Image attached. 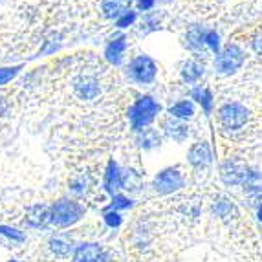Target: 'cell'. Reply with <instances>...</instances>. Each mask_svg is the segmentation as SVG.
Wrapping results in <instances>:
<instances>
[{
  "mask_svg": "<svg viewBox=\"0 0 262 262\" xmlns=\"http://www.w3.org/2000/svg\"><path fill=\"white\" fill-rule=\"evenodd\" d=\"M249 167H246L244 163L235 162V160H229L222 165L220 169V176H222L224 184L227 185H242L244 184V178L248 174Z\"/></svg>",
  "mask_w": 262,
  "mask_h": 262,
  "instance_id": "7",
  "label": "cell"
},
{
  "mask_svg": "<svg viewBox=\"0 0 262 262\" xmlns=\"http://www.w3.org/2000/svg\"><path fill=\"white\" fill-rule=\"evenodd\" d=\"M134 20H136V13H134V11H128V13H125L123 17L118 18V26L119 28H127V26H130Z\"/></svg>",
  "mask_w": 262,
  "mask_h": 262,
  "instance_id": "30",
  "label": "cell"
},
{
  "mask_svg": "<svg viewBox=\"0 0 262 262\" xmlns=\"http://www.w3.org/2000/svg\"><path fill=\"white\" fill-rule=\"evenodd\" d=\"M125 50H127V40H125V37H118V39L112 40V42L106 46V50H105L106 61L112 62V64H119Z\"/></svg>",
  "mask_w": 262,
  "mask_h": 262,
  "instance_id": "15",
  "label": "cell"
},
{
  "mask_svg": "<svg viewBox=\"0 0 262 262\" xmlns=\"http://www.w3.org/2000/svg\"><path fill=\"white\" fill-rule=\"evenodd\" d=\"M206 44L213 50L214 53H219L220 50V37L216 31H206Z\"/></svg>",
  "mask_w": 262,
  "mask_h": 262,
  "instance_id": "26",
  "label": "cell"
},
{
  "mask_svg": "<svg viewBox=\"0 0 262 262\" xmlns=\"http://www.w3.org/2000/svg\"><path fill=\"white\" fill-rule=\"evenodd\" d=\"M189 163L192 167H206L211 163V147L207 141H200V143L192 145L189 150Z\"/></svg>",
  "mask_w": 262,
  "mask_h": 262,
  "instance_id": "9",
  "label": "cell"
},
{
  "mask_svg": "<svg viewBox=\"0 0 262 262\" xmlns=\"http://www.w3.org/2000/svg\"><path fill=\"white\" fill-rule=\"evenodd\" d=\"M213 213L216 216H220L222 220H227V219H233L236 216V207L233 202H229L227 198H220L213 204Z\"/></svg>",
  "mask_w": 262,
  "mask_h": 262,
  "instance_id": "18",
  "label": "cell"
},
{
  "mask_svg": "<svg viewBox=\"0 0 262 262\" xmlns=\"http://www.w3.org/2000/svg\"><path fill=\"white\" fill-rule=\"evenodd\" d=\"M132 206V202L128 200L127 196H121V194H114L112 200V207L114 209H127V207Z\"/></svg>",
  "mask_w": 262,
  "mask_h": 262,
  "instance_id": "28",
  "label": "cell"
},
{
  "mask_svg": "<svg viewBox=\"0 0 262 262\" xmlns=\"http://www.w3.org/2000/svg\"><path fill=\"white\" fill-rule=\"evenodd\" d=\"M219 118L226 128L236 130V128L244 127L248 121V110L241 103H227L219 110Z\"/></svg>",
  "mask_w": 262,
  "mask_h": 262,
  "instance_id": "4",
  "label": "cell"
},
{
  "mask_svg": "<svg viewBox=\"0 0 262 262\" xmlns=\"http://www.w3.org/2000/svg\"><path fill=\"white\" fill-rule=\"evenodd\" d=\"M6 110H8V101H6V97L0 94V116H4Z\"/></svg>",
  "mask_w": 262,
  "mask_h": 262,
  "instance_id": "32",
  "label": "cell"
},
{
  "mask_svg": "<svg viewBox=\"0 0 262 262\" xmlns=\"http://www.w3.org/2000/svg\"><path fill=\"white\" fill-rule=\"evenodd\" d=\"M160 112V105L152 99L150 96H143L136 101L132 108L128 110V118H130L132 128L134 130H143L147 128L149 123H152V119L156 118V114Z\"/></svg>",
  "mask_w": 262,
  "mask_h": 262,
  "instance_id": "1",
  "label": "cell"
},
{
  "mask_svg": "<svg viewBox=\"0 0 262 262\" xmlns=\"http://www.w3.org/2000/svg\"><path fill=\"white\" fill-rule=\"evenodd\" d=\"M72 191L74 192H77V194H84L86 192V185H88V180H86V176H77V178H74L72 180Z\"/></svg>",
  "mask_w": 262,
  "mask_h": 262,
  "instance_id": "25",
  "label": "cell"
},
{
  "mask_svg": "<svg viewBox=\"0 0 262 262\" xmlns=\"http://www.w3.org/2000/svg\"><path fill=\"white\" fill-rule=\"evenodd\" d=\"M50 248H52L53 253L59 255V257H68V255L72 253V242L68 241V238H64V236H55V238H52V241H50Z\"/></svg>",
  "mask_w": 262,
  "mask_h": 262,
  "instance_id": "21",
  "label": "cell"
},
{
  "mask_svg": "<svg viewBox=\"0 0 262 262\" xmlns=\"http://www.w3.org/2000/svg\"><path fill=\"white\" fill-rule=\"evenodd\" d=\"M11 262H17V260H11Z\"/></svg>",
  "mask_w": 262,
  "mask_h": 262,
  "instance_id": "35",
  "label": "cell"
},
{
  "mask_svg": "<svg viewBox=\"0 0 262 262\" xmlns=\"http://www.w3.org/2000/svg\"><path fill=\"white\" fill-rule=\"evenodd\" d=\"M152 6H154V0H140V2H138V8H140L141 11H149Z\"/></svg>",
  "mask_w": 262,
  "mask_h": 262,
  "instance_id": "31",
  "label": "cell"
},
{
  "mask_svg": "<svg viewBox=\"0 0 262 262\" xmlns=\"http://www.w3.org/2000/svg\"><path fill=\"white\" fill-rule=\"evenodd\" d=\"M163 130H165V134L169 136V138H172V140H176V141H184L189 136V127L176 118L165 119V121H163Z\"/></svg>",
  "mask_w": 262,
  "mask_h": 262,
  "instance_id": "12",
  "label": "cell"
},
{
  "mask_svg": "<svg viewBox=\"0 0 262 262\" xmlns=\"http://www.w3.org/2000/svg\"><path fill=\"white\" fill-rule=\"evenodd\" d=\"M244 64V52L236 44H229L216 57V70L224 75L235 74Z\"/></svg>",
  "mask_w": 262,
  "mask_h": 262,
  "instance_id": "3",
  "label": "cell"
},
{
  "mask_svg": "<svg viewBox=\"0 0 262 262\" xmlns=\"http://www.w3.org/2000/svg\"><path fill=\"white\" fill-rule=\"evenodd\" d=\"M257 219L262 222V204H260V206H258V209H257Z\"/></svg>",
  "mask_w": 262,
  "mask_h": 262,
  "instance_id": "34",
  "label": "cell"
},
{
  "mask_svg": "<svg viewBox=\"0 0 262 262\" xmlns=\"http://www.w3.org/2000/svg\"><path fill=\"white\" fill-rule=\"evenodd\" d=\"M253 50L257 53H262V35L257 37V39L253 40Z\"/></svg>",
  "mask_w": 262,
  "mask_h": 262,
  "instance_id": "33",
  "label": "cell"
},
{
  "mask_svg": "<svg viewBox=\"0 0 262 262\" xmlns=\"http://www.w3.org/2000/svg\"><path fill=\"white\" fill-rule=\"evenodd\" d=\"M28 224L33 227H42L52 220V209L46 206H33L28 211Z\"/></svg>",
  "mask_w": 262,
  "mask_h": 262,
  "instance_id": "13",
  "label": "cell"
},
{
  "mask_svg": "<svg viewBox=\"0 0 262 262\" xmlns=\"http://www.w3.org/2000/svg\"><path fill=\"white\" fill-rule=\"evenodd\" d=\"M202 75H204V64L196 61H187L182 68V79L185 83H196Z\"/></svg>",
  "mask_w": 262,
  "mask_h": 262,
  "instance_id": "17",
  "label": "cell"
},
{
  "mask_svg": "<svg viewBox=\"0 0 262 262\" xmlns=\"http://www.w3.org/2000/svg\"><path fill=\"white\" fill-rule=\"evenodd\" d=\"M130 4L132 0H103V13L108 18H119L125 13L130 11Z\"/></svg>",
  "mask_w": 262,
  "mask_h": 262,
  "instance_id": "11",
  "label": "cell"
},
{
  "mask_svg": "<svg viewBox=\"0 0 262 262\" xmlns=\"http://www.w3.org/2000/svg\"><path fill=\"white\" fill-rule=\"evenodd\" d=\"M18 66H11V68H0V86L2 84H6V83H9L11 79L15 77V75L18 74Z\"/></svg>",
  "mask_w": 262,
  "mask_h": 262,
  "instance_id": "24",
  "label": "cell"
},
{
  "mask_svg": "<svg viewBox=\"0 0 262 262\" xmlns=\"http://www.w3.org/2000/svg\"><path fill=\"white\" fill-rule=\"evenodd\" d=\"M169 112H170V116L176 119H189V118H192V114H194V106H192L191 101H180V103L170 106Z\"/></svg>",
  "mask_w": 262,
  "mask_h": 262,
  "instance_id": "20",
  "label": "cell"
},
{
  "mask_svg": "<svg viewBox=\"0 0 262 262\" xmlns=\"http://www.w3.org/2000/svg\"><path fill=\"white\" fill-rule=\"evenodd\" d=\"M0 235H6L8 238H11V241H17V242L24 241V235H22L20 231H17V229H13V227H8V226H0Z\"/></svg>",
  "mask_w": 262,
  "mask_h": 262,
  "instance_id": "27",
  "label": "cell"
},
{
  "mask_svg": "<svg viewBox=\"0 0 262 262\" xmlns=\"http://www.w3.org/2000/svg\"><path fill=\"white\" fill-rule=\"evenodd\" d=\"M121 172H119V167L116 162H108V167H106L105 172V189L110 192V194H116L118 189H121Z\"/></svg>",
  "mask_w": 262,
  "mask_h": 262,
  "instance_id": "14",
  "label": "cell"
},
{
  "mask_svg": "<svg viewBox=\"0 0 262 262\" xmlns=\"http://www.w3.org/2000/svg\"><path fill=\"white\" fill-rule=\"evenodd\" d=\"M128 72H130V77L134 81L147 84V83H152L154 77H156V64H154V61L150 57L140 55L130 62Z\"/></svg>",
  "mask_w": 262,
  "mask_h": 262,
  "instance_id": "5",
  "label": "cell"
},
{
  "mask_svg": "<svg viewBox=\"0 0 262 262\" xmlns=\"http://www.w3.org/2000/svg\"><path fill=\"white\" fill-rule=\"evenodd\" d=\"M106 255L97 244H83L75 251V262H105Z\"/></svg>",
  "mask_w": 262,
  "mask_h": 262,
  "instance_id": "10",
  "label": "cell"
},
{
  "mask_svg": "<svg viewBox=\"0 0 262 262\" xmlns=\"http://www.w3.org/2000/svg\"><path fill=\"white\" fill-rule=\"evenodd\" d=\"M81 214H83V207L77 202L59 200L52 207V222H55L57 226H72L81 219Z\"/></svg>",
  "mask_w": 262,
  "mask_h": 262,
  "instance_id": "2",
  "label": "cell"
},
{
  "mask_svg": "<svg viewBox=\"0 0 262 262\" xmlns=\"http://www.w3.org/2000/svg\"><path fill=\"white\" fill-rule=\"evenodd\" d=\"M192 97L200 103L202 108L206 110V112H211V108H213V94H211L209 88H194L192 90Z\"/></svg>",
  "mask_w": 262,
  "mask_h": 262,
  "instance_id": "22",
  "label": "cell"
},
{
  "mask_svg": "<svg viewBox=\"0 0 262 262\" xmlns=\"http://www.w3.org/2000/svg\"><path fill=\"white\" fill-rule=\"evenodd\" d=\"M105 222L108 224L110 227H118L119 224H121V216H119L116 211H108V213L105 214Z\"/></svg>",
  "mask_w": 262,
  "mask_h": 262,
  "instance_id": "29",
  "label": "cell"
},
{
  "mask_svg": "<svg viewBox=\"0 0 262 262\" xmlns=\"http://www.w3.org/2000/svg\"><path fill=\"white\" fill-rule=\"evenodd\" d=\"M244 189L249 194H260L262 192V172L257 169H249L244 178Z\"/></svg>",
  "mask_w": 262,
  "mask_h": 262,
  "instance_id": "16",
  "label": "cell"
},
{
  "mask_svg": "<svg viewBox=\"0 0 262 262\" xmlns=\"http://www.w3.org/2000/svg\"><path fill=\"white\" fill-rule=\"evenodd\" d=\"M160 141H162V138L154 128H143V130H140V136H138V143L143 149H154V147L160 145Z\"/></svg>",
  "mask_w": 262,
  "mask_h": 262,
  "instance_id": "19",
  "label": "cell"
},
{
  "mask_svg": "<svg viewBox=\"0 0 262 262\" xmlns=\"http://www.w3.org/2000/svg\"><path fill=\"white\" fill-rule=\"evenodd\" d=\"M75 92L81 99H96L99 96V83L90 75H81L75 79Z\"/></svg>",
  "mask_w": 262,
  "mask_h": 262,
  "instance_id": "8",
  "label": "cell"
},
{
  "mask_svg": "<svg viewBox=\"0 0 262 262\" xmlns=\"http://www.w3.org/2000/svg\"><path fill=\"white\" fill-rule=\"evenodd\" d=\"M152 185L160 194H169V192L178 191L184 185V178H182L178 169H165L154 178Z\"/></svg>",
  "mask_w": 262,
  "mask_h": 262,
  "instance_id": "6",
  "label": "cell"
},
{
  "mask_svg": "<svg viewBox=\"0 0 262 262\" xmlns=\"http://www.w3.org/2000/svg\"><path fill=\"white\" fill-rule=\"evenodd\" d=\"M187 42L191 48L202 50L206 46V31L202 30V28H192L187 33Z\"/></svg>",
  "mask_w": 262,
  "mask_h": 262,
  "instance_id": "23",
  "label": "cell"
}]
</instances>
